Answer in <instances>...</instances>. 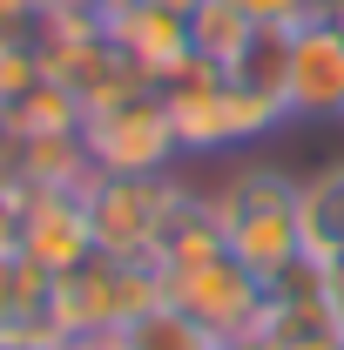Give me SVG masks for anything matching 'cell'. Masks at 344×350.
<instances>
[{"mask_svg":"<svg viewBox=\"0 0 344 350\" xmlns=\"http://www.w3.org/2000/svg\"><path fill=\"white\" fill-rule=\"evenodd\" d=\"M297 189L304 175L270 162V155H230L216 182H203L216 222H223V250L257 269L263 283L284 269V262L304 256V236H297Z\"/></svg>","mask_w":344,"mask_h":350,"instance_id":"1","label":"cell"},{"mask_svg":"<svg viewBox=\"0 0 344 350\" xmlns=\"http://www.w3.org/2000/svg\"><path fill=\"white\" fill-rule=\"evenodd\" d=\"M162 304V269L156 262H115V256H88L61 276H47V304L41 323L54 337H115L129 317Z\"/></svg>","mask_w":344,"mask_h":350,"instance_id":"2","label":"cell"},{"mask_svg":"<svg viewBox=\"0 0 344 350\" xmlns=\"http://www.w3.org/2000/svg\"><path fill=\"white\" fill-rule=\"evenodd\" d=\"M189 196H196V182H189L182 169H169V175H95V182L82 189L88 229H95V256L156 262L175 209H182Z\"/></svg>","mask_w":344,"mask_h":350,"instance_id":"3","label":"cell"},{"mask_svg":"<svg viewBox=\"0 0 344 350\" xmlns=\"http://www.w3.org/2000/svg\"><path fill=\"white\" fill-rule=\"evenodd\" d=\"M82 142L95 155V175H169V169H182V142H175L162 88H142V94L115 101V108H95L82 122Z\"/></svg>","mask_w":344,"mask_h":350,"instance_id":"4","label":"cell"},{"mask_svg":"<svg viewBox=\"0 0 344 350\" xmlns=\"http://www.w3.org/2000/svg\"><path fill=\"white\" fill-rule=\"evenodd\" d=\"M162 297H169L175 310H189L216 344H223V337H243V330H263V317H270V283H263L257 269H243L230 250L216 262H203V269L162 276Z\"/></svg>","mask_w":344,"mask_h":350,"instance_id":"5","label":"cell"},{"mask_svg":"<svg viewBox=\"0 0 344 350\" xmlns=\"http://www.w3.org/2000/svg\"><path fill=\"white\" fill-rule=\"evenodd\" d=\"M291 122H344V21L331 7L291 27Z\"/></svg>","mask_w":344,"mask_h":350,"instance_id":"6","label":"cell"},{"mask_svg":"<svg viewBox=\"0 0 344 350\" xmlns=\"http://www.w3.org/2000/svg\"><path fill=\"white\" fill-rule=\"evenodd\" d=\"M14 250L34 269H47V276L88 262L95 256V229H88L82 189H21V236H14Z\"/></svg>","mask_w":344,"mask_h":350,"instance_id":"7","label":"cell"},{"mask_svg":"<svg viewBox=\"0 0 344 350\" xmlns=\"http://www.w3.org/2000/svg\"><path fill=\"white\" fill-rule=\"evenodd\" d=\"M108 41L122 47V61H129L149 88H162L175 68L196 61V47H189V14H175L162 0H142V7L108 14Z\"/></svg>","mask_w":344,"mask_h":350,"instance_id":"8","label":"cell"},{"mask_svg":"<svg viewBox=\"0 0 344 350\" xmlns=\"http://www.w3.org/2000/svg\"><path fill=\"white\" fill-rule=\"evenodd\" d=\"M0 175L14 189H88L95 155H88L82 129L75 135H14L7 155H0Z\"/></svg>","mask_w":344,"mask_h":350,"instance_id":"9","label":"cell"},{"mask_svg":"<svg viewBox=\"0 0 344 350\" xmlns=\"http://www.w3.org/2000/svg\"><path fill=\"white\" fill-rule=\"evenodd\" d=\"M297 236L310 262L344 256V162H324V169L304 175L297 189Z\"/></svg>","mask_w":344,"mask_h":350,"instance_id":"10","label":"cell"},{"mask_svg":"<svg viewBox=\"0 0 344 350\" xmlns=\"http://www.w3.org/2000/svg\"><path fill=\"white\" fill-rule=\"evenodd\" d=\"M250 34H257V21H250L236 0H203V7H189V47H196V61H210L223 75L243 61Z\"/></svg>","mask_w":344,"mask_h":350,"instance_id":"11","label":"cell"},{"mask_svg":"<svg viewBox=\"0 0 344 350\" xmlns=\"http://www.w3.org/2000/svg\"><path fill=\"white\" fill-rule=\"evenodd\" d=\"M115 350H216V337L189 310H175L169 297H162L156 310H142V317H129V323L115 330Z\"/></svg>","mask_w":344,"mask_h":350,"instance_id":"12","label":"cell"},{"mask_svg":"<svg viewBox=\"0 0 344 350\" xmlns=\"http://www.w3.org/2000/svg\"><path fill=\"white\" fill-rule=\"evenodd\" d=\"M243 88H257L270 101H284L291 108V27H257L250 47H243V61L230 68Z\"/></svg>","mask_w":344,"mask_h":350,"instance_id":"13","label":"cell"},{"mask_svg":"<svg viewBox=\"0 0 344 350\" xmlns=\"http://www.w3.org/2000/svg\"><path fill=\"white\" fill-rule=\"evenodd\" d=\"M7 122H14V135H75L88 115H82L75 94H61L54 81H41V88H27V94L7 108Z\"/></svg>","mask_w":344,"mask_h":350,"instance_id":"14","label":"cell"},{"mask_svg":"<svg viewBox=\"0 0 344 350\" xmlns=\"http://www.w3.org/2000/svg\"><path fill=\"white\" fill-rule=\"evenodd\" d=\"M41 304H47V269H34L21 250H0V330L41 323Z\"/></svg>","mask_w":344,"mask_h":350,"instance_id":"15","label":"cell"},{"mask_svg":"<svg viewBox=\"0 0 344 350\" xmlns=\"http://www.w3.org/2000/svg\"><path fill=\"white\" fill-rule=\"evenodd\" d=\"M41 47H34V34H21V41H0V101L14 108L27 88H41Z\"/></svg>","mask_w":344,"mask_h":350,"instance_id":"16","label":"cell"},{"mask_svg":"<svg viewBox=\"0 0 344 350\" xmlns=\"http://www.w3.org/2000/svg\"><path fill=\"white\" fill-rule=\"evenodd\" d=\"M236 7H243L257 27H304L324 0H236Z\"/></svg>","mask_w":344,"mask_h":350,"instance_id":"17","label":"cell"},{"mask_svg":"<svg viewBox=\"0 0 344 350\" xmlns=\"http://www.w3.org/2000/svg\"><path fill=\"white\" fill-rule=\"evenodd\" d=\"M34 21H41V7H34V0H0V41L34 34Z\"/></svg>","mask_w":344,"mask_h":350,"instance_id":"18","label":"cell"},{"mask_svg":"<svg viewBox=\"0 0 344 350\" xmlns=\"http://www.w3.org/2000/svg\"><path fill=\"white\" fill-rule=\"evenodd\" d=\"M14 236H21V189L0 175V250H14Z\"/></svg>","mask_w":344,"mask_h":350,"instance_id":"19","label":"cell"},{"mask_svg":"<svg viewBox=\"0 0 344 350\" xmlns=\"http://www.w3.org/2000/svg\"><path fill=\"white\" fill-rule=\"evenodd\" d=\"M324 304H331V323L344 330V256L324 262Z\"/></svg>","mask_w":344,"mask_h":350,"instance_id":"20","label":"cell"},{"mask_svg":"<svg viewBox=\"0 0 344 350\" xmlns=\"http://www.w3.org/2000/svg\"><path fill=\"white\" fill-rule=\"evenodd\" d=\"M216 350H284V344H277L270 330H243V337H223Z\"/></svg>","mask_w":344,"mask_h":350,"instance_id":"21","label":"cell"},{"mask_svg":"<svg viewBox=\"0 0 344 350\" xmlns=\"http://www.w3.org/2000/svg\"><path fill=\"white\" fill-rule=\"evenodd\" d=\"M122 7H142V0H95V14L108 21V14H122Z\"/></svg>","mask_w":344,"mask_h":350,"instance_id":"22","label":"cell"},{"mask_svg":"<svg viewBox=\"0 0 344 350\" xmlns=\"http://www.w3.org/2000/svg\"><path fill=\"white\" fill-rule=\"evenodd\" d=\"M41 14H61V7H95V0H34Z\"/></svg>","mask_w":344,"mask_h":350,"instance_id":"23","label":"cell"},{"mask_svg":"<svg viewBox=\"0 0 344 350\" xmlns=\"http://www.w3.org/2000/svg\"><path fill=\"white\" fill-rule=\"evenodd\" d=\"M7 142H14V122H7V101H0V155H7Z\"/></svg>","mask_w":344,"mask_h":350,"instance_id":"24","label":"cell"},{"mask_svg":"<svg viewBox=\"0 0 344 350\" xmlns=\"http://www.w3.org/2000/svg\"><path fill=\"white\" fill-rule=\"evenodd\" d=\"M162 7H175V14H189V7H203V0H162Z\"/></svg>","mask_w":344,"mask_h":350,"instance_id":"25","label":"cell"}]
</instances>
